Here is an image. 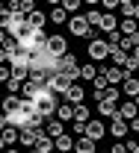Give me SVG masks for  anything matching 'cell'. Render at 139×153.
I'll list each match as a JSON object with an SVG mask.
<instances>
[{
  "label": "cell",
  "mask_w": 139,
  "mask_h": 153,
  "mask_svg": "<svg viewBox=\"0 0 139 153\" xmlns=\"http://www.w3.org/2000/svg\"><path fill=\"white\" fill-rule=\"evenodd\" d=\"M104 153H110V150H104Z\"/></svg>",
  "instance_id": "55"
},
{
  "label": "cell",
  "mask_w": 139,
  "mask_h": 153,
  "mask_svg": "<svg viewBox=\"0 0 139 153\" xmlns=\"http://www.w3.org/2000/svg\"><path fill=\"white\" fill-rule=\"evenodd\" d=\"M119 115L124 118V121H133V118L139 115V106L133 103V100H127V103H121V106H119Z\"/></svg>",
  "instance_id": "20"
},
{
  "label": "cell",
  "mask_w": 139,
  "mask_h": 153,
  "mask_svg": "<svg viewBox=\"0 0 139 153\" xmlns=\"http://www.w3.org/2000/svg\"><path fill=\"white\" fill-rule=\"evenodd\" d=\"M59 6H62V9H65V12H71V15H74V12H77L80 6H83V0H62Z\"/></svg>",
  "instance_id": "35"
},
{
  "label": "cell",
  "mask_w": 139,
  "mask_h": 153,
  "mask_svg": "<svg viewBox=\"0 0 139 153\" xmlns=\"http://www.w3.org/2000/svg\"><path fill=\"white\" fill-rule=\"evenodd\" d=\"M18 44L24 50H41L44 44H47V36H44V30H36V27H30L24 36L18 38Z\"/></svg>",
  "instance_id": "2"
},
{
  "label": "cell",
  "mask_w": 139,
  "mask_h": 153,
  "mask_svg": "<svg viewBox=\"0 0 139 153\" xmlns=\"http://www.w3.org/2000/svg\"><path fill=\"white\" fill-rule=\"evenodd\" d=\"M71 82H74V79L65 74V71H53V74H50V79H47V88H50L53 94H65Z\"/></svg>",
  "instance_id": "5"
},
{
  "label": "cell",
  "mask_w": 139,
  "mask_h": 153,
  "mask_svg": "<svg viewBox=\"0 0 139 153\" xmlns=\"http://www.w3.org/2000/svg\"><path fill=\"white\" fill-rule=\"evenodd\" d=\"M133 103H136V106H139V94H136V97H133Z\"/></svg>",
  "instance_id": "51"
},
{
  "label": "cell",
  "mask_w": 139,
  "mask_h": 153,
  "mask_svg": "<svg viewBox=\"0 0 139 153\" xmlns=\"http://www.w3.org/2000/svg\"><path fill=\"white\" fill-rule=\"evenodd\" d=\"M101 74L110 79V85H121V82L127 79V71H124V65H110V68H104Z\"/></svg>",
  "instance_id": "8"
},
{
  "label": "cell",
  "mask_w": 139,
  "mask_h": 153,
  "mask_svg": "<svg viewBox=\"0 0 139 153\" xmlns=\"http://www.w3.org/2000/svg\"><path fill=\"white\" fill-rule=\"evenodd\" d=\"M86 21H89L92 27H101V21H104V12H101V9H89V12H86Z\"/></svg>",
  "instance_id": "32"
},
{
  "label": "cell",
  "mask_w": 139,
  "mask_h": 153,
  "mask_svg": "<svg viewBox=\"0 0 139 153\" xmlns=\"http://www.w3.org/2000/svg\"><path fill=\"white\" fill-rule=\"evenodd\" d=\"M53 153H59V150H53Z\"/></svg>",
  "instance_id": "56"
},
{
  "label": "cell",
  "mask_w": 139,
  "mask_h": 153,
  "mask_svg": "<svg viewBox=\"0 0 139 153\" xmlns=\"http://www.w3.org/2000/svg\"><path fill=\"white\" fill-rule=\"evenodd\" d=\"M104 97H107V100H116V103H119V97H121V91H119V85H110V88H107V91H104Z\"/></svg>",
  "instance_id": "38"
},
{
  "label": "cell",
  "mask_w": 139,
  "mask_h": 153,
  "mask_svg": "<svg viewBox=\"0 0 139 153\" xmlns=\"http://www.w3.org/2000/svg\"><path fill=\"white\" fill-rule=\"evenodd\" d=\"M47 21H50V24H65V21H68V12H65L62 6H53L50 15H47Z\"/></svg>",
  "instance_id": "27"
},
{
  "label": "cell",
  "mask_w": 139,
  "mask_h": 153,
  "mask_svg": "<svg viewBox=\"0 0 139 153\" xmlns=\"http://www.w3.org/2000/svg\"><path fill=\"white\" fill-rule=\"evenodd\" d=\"M3 153H21V150H15V147H6V150H3Z\"/></svg>",
  "instance_id": "46"
},
{
  "label": "cell",
  "mask_w": 139,
  "mask_h": 153,
  "mask_svg": "<svg viewBox=\"0 0 139 153\" xmlns=\"http://www.w3.org/2000/svg\"><path fill=\"white\" fill-rule=\"evenodd\" d=\"M101 6H104V12H113V9H119V0H101Z\"/></svg>",
  "instance_id": "41"
},
{
  "label": "cell",
  "mask_w": 139,
  "mask_h": 153,
  "mask_svg": "<svg viewBox=\"0 0 139 153\" xmlns=\"http://www.w3.org/2000/svg\"><path fill=\"white\" fill-rule=\"evenodd\" d=\"M3 3H6V0H3Z\"/></svg>",
  "instance_id": "57"
},
{
  "label": "cell",
  "mask_w": 139,
  "mask_h": 153,
  "mask_svg": "<svg viewBox=\"0 0 139 153\" xmlns=\"http://www.w3.org/2000/svg\"><path fill=\"white\" fill-rule=\"evenodd\" d=\"M110 153H130V147H127V141H116L110 147Z\"/></svg>",
  "instance_id": "39"
},
{
  "label": "cell",
  "mask_w": 139,
  "mask_h": 153,
  "mask_svg": "<svg viewBox=\"0 0 139 153\" xmlns=\"http://www.w3.org/2000/svg\"><path fill=\"white\" fill-rule=\"evenodd\" d=\"M68 33L77 38H86L92 36V24L86 21V15H71V21H68Z\"/></svg>",
  "instance_id": "6"
},
{
  "label": "cell",
  "mask_w": 139,
  "mask_h": 153,
  "mask_svg": "<svg viewBox=\"0 0 139 153\" xmlns=\"http://www.w3.org/2000/svg\"><path fill=\"white\" fill-rule=\"evenodd\" d=\"M107 133H110V130H107L104 121H86V133H83V135H89L92 141H101Z\"/></svg>",
  "instance_id": "9"
},
{
  "label": "cell",
  "mask_w": 139,
  "mask_h": 153,
  "mask_svg": "<svg viewBox=\"0 0 139 153\" xmlns=\"http://www.w3.org/2000/svg\"><path fill=\"white\" fill-rule=\"evenodd\" d=\"M44 133L50 135V138L62 135V133H65V121H59V118H56V121H44Z\"/></svg>",
  "instance_id": "18"
},
{
  "label": "cell",
  "mask_w": 139,
  "mask_h": 153,
  "mask_svg": "<svg viewBox=\"0 0 139 153\" xmlns=\"http://www.w3.org/2000/svg\"><path fill=\"white\" fill-rule=\"evenodd\" d=\"M30 153H39V150H30Z\"/></svg>",
  "instance_id": "54"
},
{
  "label": "cell",
  "mask_w": 139,
  "mask_h": 153,
  "mask_svg": "<svg viewBox=\"0 0 139 153\" xmlns=\"http://www.w3.org/2000/svg\"><path fill=\"white\" fill-rule=\"evenodd\" d=\"M21 85H24V79H18V76H9L6 79V91L9 94H21Z\"/></svg>",
  "instance_id": "30"
},
{
  "label": "cell",
  "mask_w": 139,
  "mask_h": 153,
  "mask_svg": "<svg viewBox=\"0 0 139 153\" xmlns=\"http://www.w3.org/2000/svg\"><path fill=\"white\" fill-rule=\"evenodd\" d=\"M121 91H124L127 97H136V94H139V76H136V74H130L124 82H121Z\"/></svg>",
  "instance_id": "17"
},
{
  "label": "cell",
  "mask_w": 139,
  "mask_h": 153,
  "mask_svg": "<svg viewBox=\"0 0 139 153\" xmlns=\"http://www.w3.org/2000/svg\"><path fill=\"white\" fill-rule=\"evenodd\" d=\"M136 21H139V6H136Z\"/></svg>",
  "instance_id": "53"
},
{
  "label": "cell",
  "mask_w": 139,
  "mask_h": 153,
  "mask_svg": "<svg viewBox=\"0 0 139 153\" xmlns=\"http://www.w3.org/2000/svg\"><path fill=\"white\" fill-rule=\"evenodd\" d=\"M12 76V65H0V82H6Z\"/></svg>",
  "instance_id": "40"
},
{
  "label": "cell",
  "mask_w": 139,
  "mask_h": 153,
  "mask_svg": "<svg viewBox=\"0 0 139 153\" xmlns=\"http://www.w3.org/2000/svg\"><path fill=\"white\" fill-rule=\"evenodd\" d=\"M65 100H68V103H74V106H77V103H83V100H86V91H83V88H80L77 82H71V85H68V91H65Z\"/></svg>",
  "instance_id": "15"
},
{
  "label": "cell",
  "mask_w": 139,
  "mask_h": 153,
  "mask_svg": "<svg viewBox=\"0 0 139 153\" xmlns=\"http://www.w3.org/2000/svg\"><path fill=\"white\" fill-rule=\"evenodd\" d=\"M127 56H130L127 50H121L119 44H113V50H110V59H113V65H124V62H127Z\"/></svg>",
  "instance_id": "26"
},
{
  "label": "cell",
  "mask_w": 139,
  "mask_h": 153,
  "mask_svg": "<svg viewBox=\"0 0 139 153\" xmlns=\"http://www.w3.org/2000/svg\"><path fill=\"white\" fill-rule=\"evenodd\" d=\"M98 30H101V33H107V36H110V33H116V30H119V24H116V15H113V12H104V21H101Z\"/></svg>",
  "instance_id": "21"
},
{
  "label": "cell",
  "mask_w": 139,
  "mask_h": 153,
  "mask_svg": "<svg viewBox=\"0 0 139 153\" xmlns=\"http://www.w3.org/2000/svg\"><path fill=\"white\" fill-rule=\"evenodd\" d=\"M3 62H9V50H6V44H0V65Z\"/></svg>",
  "instance_id": "42"
},
{
  "label": "cell",
  "mask_w": 139,
  "mask_h": 153,
  "mask_svg": "<svg viewBox=\"0 0 139 153\" xmlns=\"http://www.w3.org/2000/svg\"><path fill=\"white\" fill-rule=\"evenodd\" d=\"M9 24H12V12H9V9L3 6V9H0V30H6Z\"/></svg>",
  "instance_id": "37"
},
{
  "label": "cell",
  "mask_w": 139,
  "mask_h": 153,
  "mask_svg": "<svg viewBox=\"0 0 139 153\" xmlns=\"http://www.w3.org/2000/svg\"><path fill=\"white\" fill-rule=\"evenodd\" d=\"M130 153H139V144H136V147H133V150H130Z\"/></svg>",
  "instance_id": "52"
},
{
  "label": "cell",
  "mask_w": 139,
  "mask_h": 153,
  "mask_svg": "<svg viewBox=\"0 0 139 153\" xmlns=\"http://www.w3.org/2000/svg\"><path fill=\"white\" fill-rule=\"evenodd\" d=\"M44 130V127H24L18 135V141L24 144V147H36V138H39V133Z\"/></svg>",
  "instance_id": "10"
},
{
  "label": "cell",
  "mask_w": 139,
  "mask_h": 153,
  "mask_svg": "<svg viewBox=\"0 0 139 153\" xmlns=\"http://www.w3.org/2000/svg\"><path fill=\"white\" fill-rule=\"evenodd\" d=\"M136 44H139V33H133V36H121V41H119V47H121V50H127V53H130Z\"/></svg>",
  "instance_id": "29"
},
{
  "label": "cell",
  "mask_w": 139,
  "mask_h": 153,
  "mask_svg": "<svg viewBox=\"0 0 139 153\" xmlns=\"http://www.w3.org/2000/svg\"><path fill=\"white\" fill-rule=\"evenodd\" d=\"M98 141H92L89 135H83V138H77L74 141V153H98V147H95Z\"/></svg>",
  "instance_id": "16"
},
{
  "label": "cell",
  "mask_w": 139,
  "mask_h": 153,
  "mask_svg": "<svg viewBox=\"0 0 139 153\" xmlns=\"http://www.w3.org/2000/svg\"><path fill=\"white\" fill-rule=\"evenodd\" d=\"M44 3H56V6H59V3H62V0H44Z\"/></svg>",
  "instance_id": "48"
},
{
  "label": "cell",
  "mask_w": 139,
  "mask_h": 153,
  "mask_svg": "<svg viewBox=\"0 0 139 153\" xmlns=\"http://www.w3.org/2000/svg\"><path fill=\"white\" fill-rule=\"evenodd\" d=\"M98 74H101V71L95 68V62H89V65H83V68H80V79H86V82H92Z\"/></svg>",
  "instance_id": "28"
},
{
  "label": "cell",
  "mask_w": 139,
  "mask_h": 153,
  "mask_svg": "<svg viewBox=\"0 0 139 153\" xmlns=\"http://www.w3.org/2000/svg\"><path fill=\"white\" fill-rule=\"evenodd\" d=\"M12 76L27 79V76H30V65H12Z\"/></svg>",
  "instance_id": "33"
},
{
  "label": "cell",
  "mask_w": 139,
  "mask_h": 153,
  "mask_svg": "<svg viewBox=\"0 0 139 153\" xmlns=\"http://www.w3.org/2000/svg\"><path fill=\"white\" fill-rule=\"evenodd\" d=\"M83 3H92V6H95V3H101V0H83Z\"/></svg>",
  "instance_id": "49"
},
{
  "label": "cell",
  "mask_w": 139,
  "mask_h": 153,
  "mask_svg": "<svg viewBox=\"0 0 139 153\" xmlns=\"http://www.w3.org/2000/svg\"><path fill=\"white\" fill-rule=\"evenodd\" d=\"M44 12H41V9H33V12H30V15H27V24H30V27H36V30H41V27H44Z\"/></svg>",
  "instance_id": "25"
},
{
  "label": "cell",
  "mask_w": 139,
  "mask_h": 153,
  "mask_svg": "<svg viewBox=\"0 0 139 153\" xmlns=\"http://www.w3.org/2000/svg\"><path fill=\"white\" fill-rule=\"evenodd\" d=\"M41 88H44V85H39V82H33V79H24V85H21V97H30V100H33V97L39 94Z\"/></svg>",
  "instance_id": "22"
},
{
  "label": "cell",
  "mask_w": 139,
  "mask_h": 153,
  "mask_svg": "<svg viewBox=\"0 0 139 153\" xmlns=\"http://www.w3.org/2000/svg\"><path fill=\"white\" fill-rule=\"evenodd\" d=\"M136 6L139 3H124V6H119V12L124 15V18H136Z\"/></svg>",
  "instance_id": "34"
},
{
  "label": "cell",
  "mask_w": 139,
  "mask_h": 153,
  "mask_svg": "<svg viewBox=\"0 0 139 153\" xmlns=\"http://www.w3.org/2000/svg\"><path fill=\"white\" fill-rule=\"evenodd\" d=\"M110 50H113V44L107 41V38H89V47H86V53L92 62H101V59L110 56Z\"/></svg>",
  "instance_id": "3"
},
{
  "label": "cell",
  "mask_w": 139,
  "mask_h": 153,
  "mask_svg": "<svg viewBox=\"0 0 139 153\" xmlns=\"http://www.w3.org/2000/svg\"><path fill=\"white\" fill-rule=\"evenodd\" d=\"M107 130H110V135H113L116 141H124L127 133H130V121H124V118L116 112L113 118H110V127H107Z\"/></svg>",
  "instance_id": "4"
},
{
  "label": "cell",
  "mask_w": 139,
  "mask_h": 153,
  "mask_svg": "<svg viewBox=\"0 0 139 153\" xmlns=\"http://www.w3.org/2000/svg\"><path fill=\"white\" fill-rule=\"evenodd\" d=\"M119 30H121V36H133V33H139V21L136 18H124L119 24Z\"/></svg>",
  "instance_id": "24"
},
{
  "label": "cell",
  "mask_w": 139,
  "mask_h": 153,
  "mask_svg": "<svg viewBox=\"0 0 139 153\" xmlns=\"http://www.w3.org/2000/svg\"><path fill=\"white\" fill-rule=\"evenodd\" d=\"M56 97H59V94H53L50 88H41L39 94L33 97V103H36V109H39L44 118H50V115H56V106H59Z\"/></svg>",
  "instance_id": "1"
},
{
  "label": "cell",
  "mask_w": 139,
  "mask_h": 153,
  "mask_svg": "<svg viewBox=\"0 0 139 153\" xmlns=\"http://www.w3.org/2000/svg\"><path fill=\"white\" fill-rule=\"evenodd\" d=\"M130 130H133V133H139V118H133V121H130Z\"/></svg>",
  "instance_id": "43"
},
{
  "label": "cell",
  "mask_w": 139,
  "mask_h": 153,
  "mask_svg": "<svg viewBox=\"0 0 139 153\" xmlns=\"http://www.w3.org/2000/svg\"><path fill=\"white\" fill-rule=\"evenodd\" d=\"M116 112H119V103H116V100H107V97L98 100V115L101 118H113Z\"/></svg>",
  "instance_id": "14"
},
{
  "label": "cell",
  "mask_w": 139,
  "mask_h": 153,
  "mask_svg": "<svg viewBox=\"0 0 139 153\" xmlns=\"http://www.w3.org/2000/svg\"><path fill=\"white\" fill-rule=\"evenodd\" d=\"M130 56H136V59H139V44L133 47V50H130Z\"/></svg>",
  "instance_id": "45"
},
{
  "label": "cell",
  "mask_w": 139,
  "mask_h": 153,
  "mask_svg": "<svg viewBox=\"0 0 139 153\" xmlns=\"http://www.w3.org/2000/svg\"><path fill=\"white\" fill-rule=\"evenodd\" d=\"M56 118H59V121H74V103H68V100L59 103V106H56Z\"/></svg>",
  "instance_id": "23"
},
{
  "label": "cell",
  "mask_w": 139,
  "mask_h": 153,
  "mask_svg": "<svg viewBox=\"0 0 139 153\" xmlns=\"http://www.w3.org/2000/svg\"><path fill=\"white\" fill-rule=\"evenodd\" d=\"M74 121H83V124L89 121V106H86V103H77V106H74Z\"/></svg>",
  "instance_id": "31"
},
{
  "label": "cell",
  "mask_w": 139,
  "mask_h": 153,
  "mask_svg": "<svg viewBox=\"0 0 139 153\" xmlns=\"http://www.w3.org/2000/svg\"><path fill=\"white\" fill-rule=\"evenodd\" d=\"M6 124H9V121H6V115L0 112V130H3V127H6Z\"/></svg>",
  "instance_id": "44"
},
{
  "label": "cell",
  "mask_w": 139,
  "mask_h": 153,
  "mask_svg": "<svg viewBox=\"0 0 139 153\" xmlns=\"http://www.w3.org/2000/svg\"><path fill=\"white\" fill-rule=\"evenodd\" d=\"M53 141H56V150L59 153H68V150H74V141H77V138H71L68 133H62V135H56Z\"/></svg>",
  "instance_id": "19"
},
{
  "label": "cell",
  "mask_w": 139,
  "mask_h": 153,
  "mask_svg": "<svg viewBox=\"0 0 139 153\" xmlns=\"http://www.w3.org/2000/svg\"><path fill=\"white\" fill-rule=\"evenodd\" d=\"M18 135H21V130H18V127H12V124H6V127L0 130V138H3L6 147H9V144H18Z\"/></svg>",
  "instance_id": "13"
},
{
  "label": "cell",
  "mask_w": 139,
  "mask_h": 153,
  "mask_svg": "<svg viewBox=\"0 0 139 153\" xmlns=\"http://www.w3.org/2000/svg\"><path fill=\"white\" fill-rule=\"evenodd\" d=\"M124 71H127V76L136 74V71H139V59H136V56H127V62H124Z\"/></svg>",
  "instance_id": "36"
},
{
  "label": "cell",
  "mask_w": 139,
  "mask_h": 153,
  "mask_svg": "<svg viewBox=\"0 0 139 153\" xmlns=\"http://www.w3.org/2000/svg\"><path fill=\"white\" fill-rule=\"evenodd\" d=\"M0 150H6V144H3V138H0Z\"/></svg>",
  "instance_id": "50"
},
{
  "label": "cell",
  "mask_w": 139,
  "mask_h": 153,
  "mask_svg": "<svg viewBox=\"0 0 139 153\" xmlns=\"http://www.w3.org/2000/svg\"><path fill=\"white\" fill-rule=\"evenodd\" d=\"M33 150H39V153H53V150H56V141H53L50 135L41 130L39 138H36V147H33Z\"/></svg>",
  "instance_id": "12"
},
{
  "label": "cell",
  "mask_w": 139,
  "mask_h": 153,
  "mask_svg": "<svg viewBox=\"0 0 139 153\" xmlns=\"http://www.w3.org/2000/svg\"><path fill=\"white\" fill-rule=\"evenodd\" d=\"M21 106V94H3L0 97V112L3 115H12Z\"/></svg>",
  "instance_id": "11"
},
{
  "label": "cell",
  "mask_w": 139,
  "mask_h": 153,
  "mask_svg": "<svg viewBox=\"0 0 139 153\" xmlns=\"http://www.w3.org/2000/svg\"><path fill=\"white\" fill-rule=\"evenodd\" d=\"M124 3H136V0H119V6H124Z\"/></svg>",
  "instance_id": "47"
},
{
  "label": "cell",
  "mask_w": 139,
  "mask_h": 153,
  "mask_svg": "<svg viewBox=\"0 0 139 153\" xmlns=\"http://www.w3.org/2000/svg\"><path fill=\"white\" fill-rule=\"evenodd\" d=\"M44 50L50 53V56H65L68 53V41H65V36H47V44H44Z\"/></svg>",
  "instance_id": "7"
}]
</instances>
